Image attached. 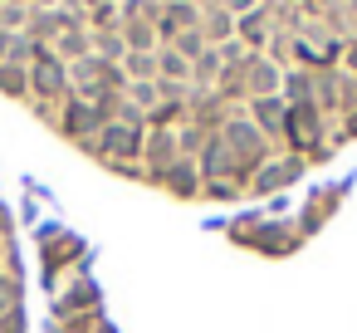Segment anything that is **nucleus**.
<instances>
[{
	"instance_id": "obj_1",
	"label": "nucleus",
	"mask_w": 357,
	"mask_h": 333,
	"mask_svg": "<svg viewBox=\"0 0 357 333\" xmlns=\"http://www.w3.org/2000/svg\"><path fill=\"white\" fill-rule=\"evenodd\" d=\"M220 138H225V147H230V152H235L245 167H264V162L274 157V147L264 142V133L250 123V113H245V108H230V113H225Z\"/></svg>"
},
{
	"instance_id": "obj_2",
	"label": "nucleus",
	"mask_w": 357,
	"mask_h": 333,
	"mask_svg": "<svg viewBox=\"0 0 357 333\" xmlns=\"http://www.w3.org/2000/svg\"><path fill=\"white\" fill-rule=\"evenodd\" d=\"M54 133L59 138H69L79 152H93V142H98V133H103V118H98V108L93 103H84V98H64V108H59V123H54Z\"/></svg>"
},
{
	"instance_id": "obj_3",
	"label": "nucleus",
	"mask_w": 357,
	"mask_h": 333,
	"mask_svg": "<svg viewBox=\"0 0 357 333\" xmlns=\"http://www.w3.org/2000/svg\"><path fill=\"white\" fill-rule=\"evenodd\" d=\"M142 138H147V128H132V123H103V133H98V142H93V162H103V167H113V162H137L142 157Z\"/></svg>"
},
{
	"instance_id": "obj_4",
	"label": "nucleus",
	"mask_w": 357,
	"mask_h": 333,
	"mask_svg": "<svg viewBox=\"0 0 357 333\" xmlns=\"http://www.w3.org/2000/svg\"><path fill=\"white\" fill-rule=\"evenodd\" d=\"M240 245H255V250H279V255H289V250H298V225L289 230V225H269L264 216H250V221H240L235 230H230Z\"/></svg>"
},
{
	"instance_id": "obj_5",
	"label": "nucleus",
	"mask_w": 357,
	"mask_h": 333,
	"mask_svg": "<svg viewBox=\"0 0 357 333\" xmlns=\"http://www.w3.org/2000/svg\"><path fill=\"white\" fill-rule=\"evenodd\" d=\"M30 98H50V103L69 98V64H59L54 50H40L30 64Z\"/></svg>"
},
{
	"instance_id": "obj_6",
	"label": "nucleus",
	"mask_w": 357,
	"mask_h": 333,
	"mask_svg": "<svg viewBox=\"0 0 357 333\" xmlns=\"http://www.w3.org/2000/svg\"><path fill=\"white\" fill-rule=\"evenodd\" d=\"M303 172H308V162H303V157H294V152H284V157H274V162L255 167V177H250L245 196H269V191H284V186H294Z\"/></svg>"
},
{
	"instance_id": "obj_7",
	"label": "nucleus",
	"mask_w": 357,
	"mask_h": 333,
	"mask_svg": "<svg viewBox=\"0 0 357 333\" xmlns=\"http://www.w3.org/2000/svg\"><path fill=\"white\" fill-rule=\"evenodd\" d=\"M245 113H250V123L264 133V142L269 147H284V123H289V103L279 98V94H269V98H250L245 103Z\"/></svg>"
},
{
	"instance_id": "obj_8",
	"label": "nucleus",
	"mask_w": 357,
	"mask_h": 333,
	"mask_svg": "<svg viewBox=\"0 0 357 333\" xmlns=\"http://www.w3.org/2000/svg\"><path fill=\"white\" fill-rule=\"evenodd\" d=\"M269 35H274V0H259L250 15H240V20H235V40H240L250 54H264Z\"/></svg>"
},
{
	"instance_id": "obj_9",
	"label": "nucleus",
	"mask_w": 357,
	"mask_h": 333,
	"mask_svg": "<svg viewBox=\"0 0 357 333\" xmlns=\"http://www.w3.org/2000/svg\"><path fill=\"white\" fill-rule=\"evenodd\" d=\"M245 89H250V98H269V94H279L284 89V69L274 64V59H264V54H245Z\"/></svg>"
},
{
	"instance_id": "obj_10",
	"label": "nucleus",
	"mask_w": 357,
	"mask_h": 333,
	"mask_svg": "<svg viewBox=\"0 0 357 333\" xmlns=\"http://www.w3.org/2000/svg\"><path fill=\"white\" fill-rule=\"evenodd\" d=\"M157 186H162V191H172L176 201H196V196H201V172H196V162H191V157H176V162L157 177Z\"/></svg>"
},
{
	"instance_id": "obj_11",
	"label": "nucleus",
	"mask_w": 357,
	"mask_h": 333,
	"mask_svg": "<svg viewBox=\"0 0 357 333\" xmlns=\"http://www.w3.org/2000/svg\"><path fill=\"white\" fill-rule=\"evenodd\" d=\"M201 40L206 45H225V40H235V15L225 10V6H201Z\"/></svg>"
},
{
	"instance_id": "obj_12",
	"label": "nucleus",
	"mask_w": 357,
	"mask_h": 333,
	"mask_svg": "<svg viewBox=\"0 0 357 333\" xmlns=\"http://www.w3.org/2000/svg\"><path fill=\"white\" fill-rule=\"evenodd\" d=\"M50 50H54V59H59V64H79V59H89V54H93V30H69V35H59Z\"/></svg>"
},
{
	"instance_id": "obj_13",
	"label": "nucleus",
	"mask_w": 357,
	"mask_h": 333,
	"mask_svg": "<svg viewBox=\"0 0 357 333\" xmlns=\"http://www.w3.org/2000/svg\"><path fill=\"white\" fill-rule=\"evenodd\" d=\"M220 69H225V59H220V50L215 45H206L196 59H191V89H215V79H220Z\"/></svg>"
},
{
	"instance_id": "obj_14",
	"label": "nucleus",
	"mask_w": 357,
	"mask_h": 333,
	"mask_svg": "<svg viewBox=\"0 0 357 333\" xmlns=\"http://www.w3.org/2000/svg\"><path fill=\"white\" fill-rule=\"evenodd\" d=\"M279 98L294 108V103H313V69H284V89Z\"/></svg>"
},
{
	"instance_id": "obj_15",
	"label": "nucleus",
	"mask_w": 357,
	"mask_h": 333,
	"mask_svg": "<svg viewBox=\"0 0 357 333\" xmlns=\"http://www.w3.org/2000/svg\"><path fill=\"white\" fill-rule=\"evenodd\" d=\"M0 94L6 98H15V103H30V69H20V64H0Z\"/></svg>"
},
{
	"instance_id": "obj_16",
	"label": "nucleus",
	"mask_w": 357,
	"mask_h": 333,
	"mask_svg": "<svg viewBox=\"0 0 357 333\" xmlns=\"http://www.w3.org/2000/svg\"><path fill=\"white\" fill-rule=\"evenodd\" d=\"M211 138H215L211 128H201V123H181V128H176V152L196 162V157L206 152V142H211Z\"/></svg>"
},
{
	"instance_id": "obj_17",
	"label": "nucleus",
	"mask_w": 357,
	"mask_h": 333,
	"mask_svg": "<svg viewBox=\"0 0 357 333\" xmlns=\"http://www.w3.org/2000/svg\"><path fill=\"white\" fill-rule=\"evenodd\" d=\"M157 79H167V84H191V59H181L176 50H157Z\"/></svg>"
},
{
	"instance_id": "obj_18",
	"label": "nucleus",
	"mask_w": 357,
	"mask_h": 333,
	"mask_svg": "<svg viewBox=\"0 0 357 333\" xmlns=\"http://www.w3.org/2000/svg\"><path fill=\"white\" fill-rule=\"evenodd\" d=\"M30 6H25V0H6V6H0V30H6V35H25L30 30Z\"/></svg>"
},
{
	"instance_id": "obj_19",
	"label": "nucleus",
	"mask_w": 357,
	"mask_h": 333,
	"mask_svg": "<svg viewBox=\"0 0 357 333\" xmlns=\"http://www.w3.org/2000/svg\"><path fill=\"white\" fill-rule=\"evenodd\" d=\"M93 54L108 59V64H123V59H128V45H123L118 30H93Z\"/></svg>"
},
{
	"instance_id": "obj_20",
	"label": "nucleus",
	"mask_w": 357,
	"mask_h": 333,
	"mask_svg": "<svg viewBox=\"0 0 357 333\" xmlns=\"http://www.w3.org/2000/svg\"><path fill=\"white\" fill-rule=\"evenodd\" d=\"M15 309H25V289H20V274H0V318H10Z\"/></svg>"
},
{
	"instance_id": "obj_21",
	"label": "nucleus",
	"mask_w": 357,
	"mask_h": 333,
	"mask_svg": "<svg viewBox=\"0 0 357 333\" xmlns=\"http://www.w3.org/2000/svg\"><path fill=\"white\" fill-rule=\"evenodd\" d=\"M123 74H128L132 84H152V79H157V54H128V59H123Z\"/></svg>"
},
{
	"instance_id": "obj_22",
	"label": "nucleus",
	"mask_w": 357,
	"mask_h": 333,
	"mask_svg": "<svg viewBox=\"0 0 357 333\" xmlns=\"http://www.w3.org/2000/svg\"><path fill=\"white\" fill-rule=\"evenodd\" d=\"M123 98H128V103L147 118V113L157 108V79H152V84H128V94H123Z\"/></svg>"
},
{
	"instance_id": "obj_23",
	"label": "nucleus",
	"mask_w": 357,
	"mask_h": 333,
	"mask_svg": "<svg viewBox=\"0 0 357 333\" xmlns=\"http://www.w3.org/2000/svg\"><path fill=\"white\" fill-rule=\"evenodd\" d=\"M201 196H211V201H240V196H245V186H240V182H230V177H225V182H201Z\"/></svg>"
},
{
	"instance_id": "obj_24",
	"label": "nucleus",
	"mask_w": 357,
	"mask_h": 333,
	"mask_svg": "<svg viewBox=\"0 0 357 333\" xmlns=\"http://www.w3.org/2000/svg\"><path fill=\"white\" fill-rule=\"evenodd\" d=\"M220 6H225V10H230V15L240 20V15H250V10L259 6V0H220Z\"/></svg>"
},
{
	"instance_id": "obj_25",
	"label": "nucleus",
	"mask_w": 357,
	"mask_h": 333,
	"mask_svg": "<svg viewBox=\"0 0 357 333\" xmlns=\"http://www.w3.org/2000/svg\"><path fill=\"white\" fill-rule=\"evenodd\" d=\"M342 64H347V74H357V30L347 35V50H342Z\"/></svg>"
},
{
	"instance_id": "obj_26",
	"label": "nucleus",
	"mask_w": 357,
	"mask_h": 333,
	"mask_svg": "<svg viewBox=\"0 0 357 333\" xmlns=\"http://www.w3.org/2000/svg\"><path fill=\"white\" fill-rule=\"evenodd\" d=\"M64 0H30V10H59Z\"/></svg>"
},
{
	"instance_id": "obj_27",
	"label": "nucleus",
	"mask_w": 357,
	"mask_h": 333,
	"mask_svg": "<svg viewBox=\"0 0 357 333\" xmlns=\"http://www.w3.org/2000/svg\"><path fill=\"white\" fill-rule=\"evenodd\" d=\"M10 40H15V35H6V30H0V64H6V54H10Z\"/></svg>"
},
{
	"instance_id": "obj_28",
	"label": "nucleus",
	"mask_w": 357,
	"mask_h": 333,
	"mask_svg": "<svg viewBox=\"0 0 357 333\" xmlns=\"http://www.w3.org/2000/svg\"><path fill=\"white\" fill-rule=\"evenodd\" d=\"M0 250H6V235H0Z\"/></svg>"
},
{
	"instance_id": "obj_29",
	"label": "nucleus",
	"mask_w": 357,
	"mask_h": 333,
	"mask_svg": "<svg viewBox=\"0 0 357 333\" xmlns=\"http://www.w3.org/2000/svg\"><path fill=\"white\" fill-rule=\"evenodd\" d=\"M25 6H30V0H25Z\"/></svg>"
},
{
	"instance_id": "obj_30",
	"label": "nucleus",
	"mask_w": 357,
	"mask_h": 333,
	"mask_svg": "<svg viewBox=\"0 0 357 333\" xmlns=\"http://www.w3.org/2000/svg\"><path fill=\"white\" fill-rule=\"evenodd\" d=\"M196 6H201V0H196Z\"/></svg>"
}]
</instances>
